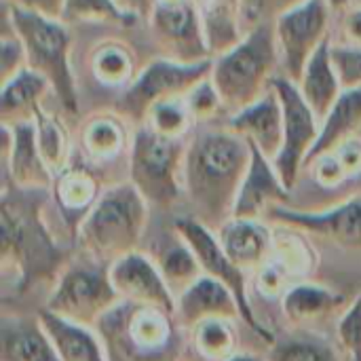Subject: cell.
Instances as JSON below:
<instances>
[{"mask_svg":"<svg viewBox=\"0 0 361 361\" xmlns=\"http://www.w3.org/2000/svg\"><path fill=\"white\" fill-rule=\"evenodd\" d=\"M328 6H330L332 13L345 15L349 11V6H351V0H328Z\"/></svg>","mask_w":361,"mask_h":361,"instance_id":"681fc988","label":"cell"},{"mask_svg":"<svg viewBox=\"0 0 361 361\" xmlns=\"http://www.w3.org/2000/svg\"><path fill=\"white\" fill-rule=\"evenodd\" d=\"M212 59L231 51L245 36L241 0H197Z\"/></svg>","mask_w":361,"mask_h":361,"instance_id":"4316f807","label":"cell"},{"mask_svg":"<svg viewBox=\"0 0 361 361\" xmlns=\"http://www.w3.org/2000/svg\"><path fill=\"white\" fill-rule=\"evenodd\" d=\"M307 169L311 171V178L315 180L317 186L322 188H338L345 182H349V176L343 167V163L338 161L336 152H326L322 157H317L315 161H311L307 165Z\"/></svg>","mask_w":361,"mask_h":361,"instance_id":"60d3db41","label":"cell"},{"mask_svg":"<svg viewBox=\"0 0 361 361\" xmlns=\"http://www.w3.org/2000/svg\"><path fill=\"white\" fill-rule=\"evenodd\" d=\"M296 286L273 260H269L264 267H260L254 273V288L258 294H262L264 298H283V294Z\"/></svg>","mask_w":361,"mask_h":361,"instance_id":"ee69618b","label":"cell"},{"mask_svg":"<svg viewBox=\"0 0 361 361\" xmlns=\"http://www.w3.org/2000/svg\"><path fill=\"white\" fill-rule=\"evenodd\" d=\"M300 2H305V0H241L245 32L260 23L275 21L279 15H283L286 11H290L292 6H296Z\"/></svg>","mask_w":361,"mask_h":361,"instance_id":"ab89813d","label":"cell"},{"mask_svg":"<svg viewBox=\"0 0 361 361\" xmlns=\"http://www.w3.org/2000/svg\"><path fill=\"white\" fill-rule=\"evenodd\" d=\"M176 319L186 332H190L207 319L241 322V311L228 288L203 275L176 298Z\"/></svg>","mask_w":361,"mask_h":361,"instance_id":"7402d4cb","label":"cell"},{"mask_svg":"<svg viewBox=\"0 0 361 361\" xmlns=\"http://www.w3.org/2000/svg\"><path fill=\"white\" fill-rule=\"evenodd\" d=\"M188 140H173L148 125L133 131L129 182L154 209H169L184 197V161Z\"/></svg>","mask_w":361,"mask_h":361,"instance_id":"52a82bcc","label":"cell"},{"mask_svg":"<svg viewBox=\"0 0 361 361\" xmlns=\"http://www.w3.org/2000/svg\"><path fill=\"white\" fill-rule=\"evenodd\" d=\"M133 133L118 112L91 114L80 129V150L89 165H106L131 150Z\"/></svg>","mask_w":361,"mask_h":361,"instance_id":"cb8c5ba5","label":"cell"},{"mask_svg":"<svg viewBox=\"0 0 361 361\" xmlns=\"http://www.w3.org/2000/svg\"><path fill=\"white\" fill-rule=\"evenodd\" d=\"M237 322L231 319H207L195 326L190 336V349L203 361H226L239 353V336L235 330Z\"/></svg>","mask_w":361,"mask_h":361,"instance_id":"1f68e13d","label":"cell"},{"mask_svg":"<svg viewBox=\"0 0 361 361\" xmlns=\"http://www.w3.org/2000/svg\"><path fill=\"white\" fill-rule=\"evenodd\" d=\"M330 17L328 0H305L273 21L283 76L294 82L300 80L309 59L330 38Z\"/></svg>","mask_w":361,"mask_h":361,"instance_id":"7c38bea8","label":"cell"},{"mask_svg":"<svg viewBox=\"0 0 361 361\" xmlns=\"http://www.w3.org/2000/svg\"><path fill=\"white\" fill-rule=\"evenodd\" d=\"M173 233L192 250V254L199 260V267L203 271L205 277H212L214 281L222 283L224 288L231 290V294L235 296L239 311H241V322L254 330V334L258 338H262L264 343L273 345L275 334L264 328L256 313H254V305L250 298V288H247V273L243 269H239L222 250L216 231L207 228L203 222H199L192 216H180L173 220Z\"/></svg>","mask_w":361,"mask_h":361,"instance_id":"30bf717a","label":"cell"},{"mask_svg":"<svg viewBox=\"0 0 361 361\" xmlns=\"http://www.w3.org/2000/svg\"><path fill=\"white\" fill-rule=\"evenodd\" d=\"M184 99H186V106H188V112H190L195 125H207L224 110L222 97L216 89L212 76H205L201 82H197L184 95Z\"/></svg>","mask_w":361,"mask_h":361,"instance_id":"74e56055","label":"cell"},{"mask_svg":"<svg viewBox=\"0 0 361 361\" xmlns=\"http://www.w3.org/2000/svg\"><path fill=\"white\" fill-rule=\"evenodd\" d=\"M148 25L150 36L163 57L184 63L212 59L197 0L154 2Z\"/></svg>","mask_w":361,"mask_h":361,"instance_id":"4fadbf2b","label":"cell"},{"mask_svg":"<svg viewBox=\"0 0 361 361\" xmlns=\"http://www.w3.org/2000/svg\"><path fill=\"white\" fill-rule=\"evenodd\" d=\"M338 161L343 163L349 180H355V178H361V137H351L347 140L345 144H341L336 150Z\"/></svg>","mask_w":361,"mask_h":361,"instance_id":"f6af8a7d","label":"cell"},{"mask_svg":"<svg viewBox=\"0 0 361 361\" xmlns=\"http://www.w3.org/2000/svg\"><path fill=\"white\" fill-rule=\"evenodd\" d=\"M296 85H298L302 97L307 99V104L313 108V112L322 121L345 89L343 80L338 76V70L334 66V59H332L330 38L309 59V63Z\"/></svg>","mask_w":361,"mask_h":361,"instance_id":"d4e9b609","label":"cell"},{"mask_svg":"<svg viewBox=\"0 0 361 361\" xmlns=\"http://www.w3.org/2000/svg\"><path fill=\"white\" fill-rule=\"evenodd\" d=\"M332 59L345 89L361 87V47L332 44Z\"/></svg>","mask_w":361,"mask_h":361,"instance_id":"7bdbcfd3","label":"cell"},{"mask_svg":"<svg viewBox=\"0 0 361 361\" xmlns=\"http://www.w3.org/2000/svg\"><path fill=\"white\" fill-rule=\"evenodd\" d=\"M51 190H25L2 184V243L0 264L4 279H11L15 292L59 277L70 262V252L61 247L44 222V207Z\"/></svg>","mask_w":361,"mask_h":361,"instance_id":"7a4b0ae2","label":"cell"},{"mask_svg":"<svg viewBox=\"0 0 361 361\" xmlns=\"http://www.w3.org/2000/svg\"><path fill=\"white\" fill-rule=\"evenodd\" d=\"M2 184L25 190H51L53 173L42 161L36 142L34 118L15 125H2Z\"/></svg>","mask_w":361,"mask_h":361,"instance_id":"9a60e30c","label":"cell"},{"mask_svg":"<svg viewBox=\"0 0 361 361\" xmlns=\"http://www.w3.org/2000/svg\"><path fill=\"white\" fill-rule=\"evenodd\" d=\"M279 49L275 23H260L245 32L241 42L212 59V80L231 114L260 99L275 78Z\"/></svg>","mask_w":361,"mask_h":361,"instance_id":"5b68a950","label":"cell"},{"mask_svg":"<svg viewBox=\"0 0 361 361\" xmlns=\"http://www.w3.org/2000/svg\"><path fill=\"white\" fill-rule=\"evenodd\" d=\"M51 93V85L44 76L32 68H23L13 78L2 82L0 93V116L2 125H15L32 121L36 110L42 106L44 95Z\"/></svg>","mask_w":361,"mask_h":361,"instance_id":"83f0119b","label":"cell"},{"mask_svg":"<svg viewBox=\"0 0 361 361\" xmlns=\"http://www.w3.org/2000/svg\"><path fill=\"white\" fill-rule=\"evenodd\" d=\"M118 302L110 267L78 254V258H70L55 279L44 309L76 326L95 330L102 317Z\"/></svg>","mask_w":361,"mask_h":361,"instance_id":"ba28073f","label":"cell"},{"mask_svg":"<svg viewBox=\"0 0 361 361\" xmlns=\"http://www.w3.org/2000/svg\"><path fill=\"white\" fill-rule=\"evenodd\" d=\"M226 127L275 161L283 146V106L273 85L260 99L231 114Z\"/></svg>","mask_w":361,"mask_h":361,"instance_id":"d6986e66","label":"cell"},{"mask_svg":"<svg viewBox=\"0 0 361 361\" xmlns=\"http://www.w3.org/2000/svg\"><path fill=\"white\" fill-rule=\"evenodd\" d=\"M336 341L351 361H361V292L338 317Z\"/></svg>","mask_w":361,"mask_h":361,"instance_id":"f35d334b","label":"cell"},{"mask_svg":"<svg viewBox=\"0 0 361 361\" xmlns=\"http://www.w3.org/2000/svg\"><path fill=\"white\" fill-rule=\"evenodd\" d=\"M8 6H17L23 11H32V13H40L47 17H59L61 19V11L66 0H2Z\"/></svg>","mask_w":361,"mask_h":361,"instance_id":"bcb514c9","label":"cell"},{"mask_svg":"<svg viewBox=\"0 0 361 361\" xmlns=\"http://www.w3.org/2000/svg\"><path fill=\"white\" fill-rule=\"evenodd\" d=\"M23 68H27V55H25L23 42L11 27V32H4L2 40H0V78H2V82L13 78Z\"/></svg>","mask_w":361,"mask_h":361,"instance_id":"b9f144b4","label":"cell"},{"mask_svg":"<svg viewBox=\"0 0 361 361\" xmlns=\"http://www.w3.org/2000/svg\"><path fill=\"white\" fill-rule=\"evenodd\" d=\"M102 192L104 186L89 163H70L53 178L51 205L59 214L61 224L68 228L70 241L76 239L82 220L95 207Z\"/></svg>","mask_w":361,"mask_h":361,"instance_id":"e0dca14e","label":"cell"},{"mask_svg":"<svg viewBox=\"0 0 361 361\" xmlns=\"http://www.w3.org/2000/svg\"><path fill=\"white\" fill-rule=\"evenodd\" d=\"M108 361H186L190 336L176 313L121 300L95 328Z\"/></svg>","mask_w":361,"mask_h":361,"instance_id":"3957f363","label":"cell"},{"mask_svg":"<svg viewBox=\"0 0 361 361\" xmlns=\"http://www.w3.org/2000/svg\"><path fill=\"white\" fill-rule=\"evenodd\" d=\"M34 125H36V142L42 154L44 165L53 173H61L70 163H72V142L66 125L61 118L53 112H49L44 106H40L34 114Z\"/></svg>","mask_w":361,"mask_h":361,"instance_id":"4dcf8cb0","label":"cell"},{"mask_svg":"<svg viewBox=\"0 0 361 361\" xmlns=\"http://www.w3.org/2000/svg\"><path fill=\"white\" fill-rule=\"evenodd\" d=\"M226 361H269V360H262V357L252 355V353H237V355H233L231 360H226Z\"/></svg>","mask_w":361,"mask_h":361,"instance_id":"f907efd6","label":"cell"},{"mask_svg":"<svg viewBox=\"0 0 361 361\" xmlns=\"http://www.w3.org/2000/svg\"><path fill=\"white\" fill-rule=\"evenodd\" d=\"M351 300L326 286L302 281L292 286L283 298H281V311L286 322L294 330H309L315 332V328H322L332 317H341Z\"/></svg>","mask_w":361,"mask_h":361,"instance_id":"ffe728a7","label":"cell"},{"mask_svg":"<svg viewBox=\"0 0 361 361\" xmlns=\"http://www.w3.org/2000/svg\"><path fill=\"white\" fill-rule=\"evenodd\" d=\"M361 129V87L343 89L334 106L322 118L319 137L307 159V165L317 157L336 150L351 137H357ZM307 169V167H305Z\"/></svg>","mask_w":361,"mask_h":361,"instance_id":"484cf974","label":"cell"},{"mask_svg":"<svg viewBox=\"0 0 361 361\" xmlns=\"http://www.w3.org/2000/svg\"><path fill=\"white\" fill-rule=\"evenodd\" d=\"M6 8V21L23 42L27 68L44 76L53 95L66 114H78V91L72 72V34L70 25L59 17L23 11L17 6Z\"/></svg>","mask_w":361,"mask_h":361,"instance_id":"8992f818","label":"cell"},{"mask_svg":"<svg viewBox=\"0 0 361 361\" xmlns=\"http://www.w3.org/2000/svg\"><path fill=\"white\" fill-rule=\"evenodd\" d=\"M127 13H131V15H135L137 19H142V21H148V17H150V11H152V6H154V0H116Z\"/></svg>","mask_w":361,"mask_h":361,"instance_id":"c3c4849f","label":"cell"},{"mask_svg":"<svg viewBox=\"0 0 361 361\" xmlns=\"http://www.w3.org/2000/svg\"><path fill=\"white\" fill-rule=\"evenodd\" d=\"M271 260L294 281L302 283L315 275L319 256L311 237L286 224H273V254Z\"/></svg>","mask_w":361,"mask_h":361,"instance_id":"f1b7e54d","label":"cell"},{"mask_svg":"<svg viewBox=\"0 0 361 361\" xmlns=\"http://www.w3.org/2000/svg\"><path fill=\"white\" fill-rule=\"evenodd\" d=\"M216 235L226 256L245 273L254 275L271 260L273 224L267 220L231 218Z\"/></svg>","mask_w":361,"mask_h":361,"instance_id":"44dd1931","label":"cell"},{"mask_svg":"<svg viewBox=\"0 0 361 361\" xmlns=\"http://www.w3.org/2000/svg\"><path fill=\"white\" fill-rule=\"evenodd\" d=\"M150 218V205L129 182L106 186L95 207L82 220L74 245L78 254L110 267L137 252Z\"/></svg>","mask_w":361,"mask_h":361,"instance_id":"277c9868","label":"cell"},{"mask_svg":"<svg viewBox=\"0 0 361 361\" xmlns=\"http://www.w3.org/2000/svg\"><path fill=\"white\" fill-rule=\"evenodd\" d=\"M144 125H148L150 129H154L157 133H161L165 137L186 140V135L195 127V121L188 112L186 99L176 97V99H167V102L157 104L148 112V118Z\"/></svg>","mask_w":361,"mask_h":361,"instance_id":"8d00e7d4","label":"cell"},{"mask_svg":"<svg viewBox=\"0 0 361 361\" xmlns=\"http://www.w3.org/2000/svg\"><path fill=\"white\" fill-rule=\"evenodd\" d=\"M212 74V59L184 63L167 57L152 59L144 66L133 82L123 91L116 102V112L137 127L146 123L148 112L167 99L184 97L197 82Z\"/></svg>","mask_w":361,"mask_h":361,"instance_id":"9c48e42d","label":"cell"},{"mask_svg":"<svg viewBox=\"0 0 361 361\" xmlns=\"http://www.w3.org/2000/svg\"><path fill=\"white\" fill-rule=\"evenodd\" d=\"M61 19L70 23H116V25H137L142 19L127 13L116 0H66Z\"/></svg>","mask_w":361,"mask_h":361,"instance_id":"d590c367","label":"cell"},{"mask_svg":"<svg viewBox=\"0 0 361 361\" xmlns=\"http://www.w3.org/2000/svg\"><path fill=\"white\" fill-rule=\"evenodd\" d=\"M152 260L157 262L165 283L169 286L176 298L184 290H188L199 277H203L197 256L178 235H176V243H169L167 247H163Z\"/></svg>","mask_w":361,"mask_h":361,"instance_id":"836d02e7","label":"cell"},{"mask_svg":"<svg viewBox=\"0 0 361 361\" xmlns=\"http://www.w3.org/2000/svg\"><path fill=\"white\" fill-rule=\"evenodd\" d=\"M110 279L121 300L176 313L173 292L165 283L157 262L140 250L112 262Z\"/></svg>","mask_w":361,"mask_h":361,"instance_id":"2e32d148","label":"cell"},{"mask_svg":"<svg viewBox=\"0 0 361 361\" xmlns=\"http://www.w3.org/2000/svg\"><path fill=\"white\" fill-rule=\"evenodd\" d=\"M91 72L104 87H129L135 74V55L123 42H102L91 53Z\"/></svg>","mask_w":361,"mask_h":361,"instance_id":"d6a6232c","label":"cell"},{"mask_svg":"<svg viewBox=\"0 0 361 361\" xmlns=\"http://www.w3.org/2000/svg\"><path fill=\"white\" fill-rule=\"evenodd\" d=\"M290 188L283 184L275 163L252 146V163L241 184L233 218L267 220V216L281 205H290Z\"/></svg>","mask_w":361,"mask_h":361,"instance_id":"ac0fdd59","label":"cell"},{"mask_svg":"<svg viewBox=\"0 0 361 361\" xmlns=\"http://www.w3.org/2000/svg\"><path fill=\"white\" fill-rule=\"evenodd\" d=\"M0 361H61L38 315H2Z\"/></svg>","mask_w":361,"mask_h":361,"instance_id":"603a6c76","label":"cell"},{"mask_svg":"<svg viewBox=\"0 0 361 361\" xmlns=\"http://www.w3.org/2000/svg\"><path fill=\"white\" fill-rule=\"evenodd\" d=\"M252 163V144L228 127H205L188 140L184 197L192 218L220 231L233 209Z\"/></svg>","mask_w":361,"mask_h":361,"instance_id":"6da1fadb","label":"cell"},{"mask_svg":"<svg viewBox=\"0 0 361 361\" xmlns=\"http://www.w3.org/2000/svg\"><path fill=\"white\" fill-rule=\"evenodd\" d=\"M343 34L347 44L361 47V6H353L343 15Z\"/></svg>","mask_w":361,"mask_h":361,"instance_id":"7dc6e473","label":"cell"},{"mask_svg":"<svg viewBox=\"0 0 361 361\" xmlns=\"http://www.w3.org/2000/svg\"><path fill=\"white\" fill-rule=\"evenodd\" d=\"M271 85L283 106V146L273 163L283 184L292 190L300 178V171L307 167V159L319 137L322 121L307 104L294 80L281 74L275 76Z\"/></svg>","mask_w":361,"mask_h":361,"instance_id":"8fae6325","label":"cell"},{"mask_svg":"<svg viewBox=\"0 0 361 361\" xmlns=\"http://www.w3.org/2000/svg\"><path fill=\"white\" fill-rule=\"evenodd\" d=\"M269 361H338V355L317 332L292 330L286 336H275Z\"/></svg>","mask_w":361,"mask_h":361,"instance_id":"e575fe53","label":"cell"},{"mask_svg":"<svg viewBox=\"0 0 361 361\" xmlns=\"http://www.w3.org/2000/svg\"><path fill=\"white\" fill-rule=\"evenodd\" d=\"M267 222L286 224L336 247L361 252V192L322 212H305L281 205L267 216Z\"/></svg>","mask_w":361,"mask_h":361,"instance_id":"5bb4252c","label":"cell"},{"mask_svg":"<svg viewBox=\"0 0 361 361\" xmlns=\"http://www.w3.org/2000/svg\"><path fill=\"white\" fill-rule=\"evenodd\" d=\"M38 319L51 336L61 361H108L104 345L93 328L76 326L47 309L38 313Z\"/></svg>","mask_w":361,"mask_h":361,"instance_id":"f546056e","label":"cell"}]
</instances>
